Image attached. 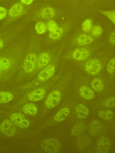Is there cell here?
<instances>
[{
    "label": "cell",
    "instance_id": "83f0119b",
    "mask_svg": "<svg viewBox=\"0 0 115 153\" xmlns=\"http://www.w3.org/2000/svg\"><path fill=\"white\" fill-rule=\"evenodd\" d=\"M92 26V24L91 21L90 19H87L82 23V29L84 32H88L91 30Z\"/></svg>",
    "mask_w": 115,
    "mask_h": 153
},
{
    "label": "cell",
    "instance_id": "4fadbf2b",
    "mask_svg": "<svg viewBox=\"0 0 115 153\" xmlns=\"http://www.w3.org/2000/svg\"><path fill=\"white\" fill-rule=\"evenodd\" d=\"M70 113V110L69 108H63L57 112L54 117V119L57 122L62 121L69 115Z\"/></svg>",
    "mask_w": 115,
    "mask_h": 153
},
{
    "label": "cell",
    "instance_id": "d6986e66",
    "mask_svg": "<svg viewBox=\"0 0 115 153\" xmlns=\"http://www.w3.org/2000/svg\"><path fill=\"white\" fill-rule=\"evenodd\" d=\"M91 84L93 88L97 92H101L104 89V84L102 81L99 78H95L93 79L91 82Z\"/></svg>",
    "mask_w": 115,
    "mask_h": 153
},
{
    "label": "cell",
    "instance_id": "8992f818",
    "mask_svg": "<svg viewBox=\"0 0 115 153\" xmlns=\"http://www.w3.org/2000/svg\"><path fill=\"white\" fill-rule=\"evenodd\" d=\"M102 65L100 62L96 59H92L88 61L85 65L86 71L92 74L97 73L101 69Z\"/></svg>",
    "mask_w": 115,
    "mask_h": 153
},
{
    "label": "cell",
    "instance_id": "9a60e30c",
    "mask_svg": "<svg viewBox=\"0 0 115 153\" xmlns=\"http://www.w3.org/2000/svg\"><path fill=\"white\" fill-rule=\"evenodd\" d=\"M51 57L49 55L46 53L40 54L38 57L37 64L38 66L42 67L46 65L50 61Z\"/></svg>",
    "mask_w": 115,
    "mask_h": 153
},
{
    "label": "cell",
    "instance_id": "4316f807",
    "mask_svg": "<svg viewBox=\"0 0 115 153\" xmlns=\"http://www.w3.org/2000/svg\"><path fill=\"white\" fill-rule=\"evenodd\" d=\"M10 65V60L7 58L1 57L0 58V70H6L8 69Z\"/></svg>",
    "mask_w": 115,
    "mask_h": 153
},
{
    "label": "cell",
    "instance_id": "ac0fdd59",
    "mask_svg": "<svg viewBox=\"0 0 115 153\" xmlns=\"http://www.w3.org/2000/svg\"><path fill=\"white\" fill-rule=\"evenodd\" d=\"M85 129V126L83 123H78L75 125L71 131V134L74 137L78 136L82 133Z\"/></svg>",
    "mask_w": 115,
    "mask_h": 153
},
{
    "label": "cell",
    "instance_id": "5b68a950",
    "mask_svg": "<svg viewBox=\"0 0 115 153\" xmlns=\"http://www.w3.org/2000/svg\"><path fill=\"white\" fill-rule=\"evenodd\" d=\"M36 60V55L34 53H31L27 55L23 63V68L25 72L29 73L33 71Z\"/></svg>",
    "mask_w": 115,
    "mask_h": 153
},
{
    "label": "cell",
    "instance_id": "ba28073f",
    "mask_svg": "<svg viewBox=\"0 0 115 153\" xmlns=\"http://www.w3.org/2000/svg\"><path fill=\"white\" fill-rule=\"evenodd\" d=\"M55 67L52 64L49 65L41 71L38 75V78L41 81H45L51 78L55 72Z\"/></svg>",
    "mask_w": 115,
    "mask_h": 153
},
{
    "label": "cell",
    "instance_id": "44dd1931",
    "mask_svg": "<svg viewBox=\"0 0 115 153\" xmlns=\"http://www.w3.org/2000/svg\"><path fill=\"white\" fill-rule=\"evenodd\" d=\"M99 116L102 119L105 120L112 119L114 116L112 111L110 110L100 111L98 113Z\"/></svg>",
    "mask_w": 115,
    "mask_h": 153
},
{
    "label": "cell",
    "instance_id": "d590c367",
    "mask_svg": "<svg viewBox=\"0 0 115 153\" xmlns=\"http://www.w3.org/2000/svg\"><path fill=\"white\" fill-rule=\"evenodd\" d=\"M33 1L34 0H21L22 2L27 4H31Z\"/></svg>",
    "mask_w": 115,
    "mask_h": 153
},
{
    "label": "cell",
    "instance_id": "277c9868",
    "mask_svg": "<svg viewBox=\"0 0 115 153\" xmlns=\"http://www.w3.org/2000/svg\"><path fill=\"white\" fill-rule=\"evenodd\" d=\"M1 131L8 136H12L16 132V128L11 121L6 119L3 120L0 125Z\"/></svg>",
    "mask_w": 115,
    "mask_h": 153
},
{
    "label": "cell",
    "instance_id": "cb8c5ba5",
    "mask_svg": "<svg viewBox=\"0 0 115 153\" xmlns=\"http://www.w3.org/2000/svg\"><path fill=\"white\" fill-rule=\"evenodd\" d=\"M55 15V12L50 7H46L42 10L41 12V16L45 19H49L52 18Z\"/></svg>",
    "mask_w": 115,
    "mask_h": 153
},
{
    "label": "cell",
    "instance_id": "8fae6325",
    "mask_svg": "<svg viewBox=\"0 0 115 153\" xmlns=\"http://www.w3.org/2000/svg\"><path fill=\"white\" fill-rule=\"evenodd\" d=\"M75 113L79 118L83 119L86 118L89 113V110L87 107L83 104H79L75 108Z\"/></svg>",
    "mask_w": 115,
    "mask_h": 153
},
{
    "label": "cell",
    "instance_id": "484cf974",
    "mask_svg": "<svg viewBox=\"0 0 115 153\" xmlns=\"http://www.w3.org/2000/svg\"><path fill=\"white\" fill-rule=\"evenodd\" d=\"M102 104L104 107L108 108H112L115 106V97L111 96L105 100Z\"/></svg>",
    "mask_w": 115,
    "mask_h": 153
},
{
    "label": "cell",
    "instance_id": "f1b7e54d",
    "mask_svg": "<svg viewBox=\"0 0 115 153\" xmlns=\"http://www.w3.org/2000/svg\"><path fill=\"white\" fill-rule=\"evenodd\" d=\"M35 28L37 33L39 34L44 33L46 30L45 24L42 22H39L37 23L35 26Z\"/></svg>",
    "mask_w": 115,
    "mask_h": 153
},
{
    "label": "cell",
    "instance_id": "3957f363",
    "mask_svg": "<svg viewBox=\"0 0 115 153\" xmlns=\"http://www.w3.org/2000/svg\"><path fill=\"white\" fill-rule=\"evenodd\" d=\"M10 118L14 124L20 128H25L29 126V122L25 118L23 114L21 113H13L11 115Z\"/></svg>",
    "mask_w": 115,
    "mask_h": 153
},
{
    "label": "cell",
    "instance_id": "6da1fadb",
    "mask_svg": "<svg viewBox=\"0 0 115 153\" xmlns=\"http://www.w3.org/2000/svg\"><path fill=\"white\" fill-rule=\"evenodd\" d=\"M41 146L44 150L49 153H58L61 149V145L59 141L53 138H47L43 141Z\"/></svg>",
    "mask_w": 115,
    "mask_h": 153
},
{
    "label": "cell",
    "instance_id": "603a6c76",
    "mask_svg": "<svg viewBox=\"0 0 115 153\" xmlns=\"http://www.w3.org/2000/svg\"><path fill=\"white\" fill-rule=\"evenodd\" d=\"M13 98V94L9 92H0V103L8 102L12 100Z\"/></svg>",
    "mask_w": 115,
    "mask_h": 153
},
{
    "label": "cell",
    "instance_id": "30bf717a",
    "mask_svg": "<svg viewBox=\"0 0 115 153\" xmlns=\"http://www.w3.org/2000/svg\"><path fill=\"white\" fill-rule=\"evenodd\" d=\"M89 52L88 50L84 48H80L76 49L73 52V57L77 60H83L89 56Z\"/></svg>",
    "mask_w": 115,
    "mask_h": 153
},
{
    "label": "cell",
    "instance_id": "d6a6232c",
    "mask_svg": "<svg viewBox=\"0 0 115 153\" xmlns=\"http://www.w3.org/2000/svg\"><path fill=\"white\" fill-rule=\"evenodd\" d=\"M47 27L48 30L51 32L55 30L58 27V25L55 21L50 20L47 23Z\"/></svg>",
    "mask_w": 115,
    "mask_h": 153
},
{
    "label": "cell",
    "instance_id": "1f68e13d",
    "mask_svg": "<svg viewBox=\"0 0 115 153\" xmlns=\"http://www.w3.org/2000/svg\"><path fill=\"white\" fill-rule=\"evenodd\" d=\"M102 32V28L99 25L95 26L92 30V35L95 37H98L101 35Z\"/></svg>",
    "mask_w": 115,
    "mask_h": 153
},
{
    "label": "cell",
    "instance_id": "8d00e7d4",
    "mask_svg": "<svg viewBox=\"0 0 115 153\" xmlns=\"http://www.w3.org/2000/svg\"><path fill=\"white\" fill-rule=\"evenodd\" d=\"M4 45V42L3 40L0 38V50L1 49Z\"/></svg>",
    "mask_w": 115,
    "mask_h": 153
},
{
    "label": "cell",
    "instance_id": "f546056e",
    "mask_svg": "<svg viewBox=\"0 0 115 153\" xmlns=\"http://www.w3.org/2000/svg\"><path fill=\"white\" fill-rule=\"evenodd\" d=\"M115 68V59L113 58L109 60L107 65V70L109 73L111 74L114 71Z\"/></svg>",
    "mask_w": 115,
    "mask_h": 153
},
{
    "label": "cell",
    "instance_id": "7402d4cb",
    "mask_svg": "<svg viewBox=\"0 0 115 153\" xmlns=\"http://www.w3.org/2000/svg\"><path fill=\"white\" fill-rule=\"evenodd\" d=\"M93 40V39L90 36L86 34L80 35L77 39L78 43L82 45L89 44L91 43Z\"/></svg>",
    "mask_w": 115,
    "mask_h": 153
},
{
    "label": "cell",
    "instance_id": "7c38bea8",
    "mask_svg": "<svg viewBox=\"0 0 115 153\" xmlns=\"http://www.w3.org/2000/svg\"><path fill=\"white\" fill-rule=\"evenodd\" d=\"M79 92L81 97L86 100H90L94 97V92L88 86L85 85L81 86L79 89Z\"/></svg>",
    "mask_w": 115,
    "mask_h": 153
},
{
    "label": "cell",
    "instance_id": "836d02e7",
    "mask_svg": "<svg viewBox=\"0 0 115 153\" xmlns=\"http://www.w3.org/2000/svg\"><path fill=\"white\" fill-rule=\"evenodd\" d=\"M6 9L3 7L0 6V20L4 18L6 16Z\"/></svg>",
    "mask_w": 115,
    "mask_h": 153
},
{
    "label": "cell",
    "instance_id": "52a82bcc",
    "mask_svg": "<svg viewBox=\"0 0 115 153\" xmlns=\"http://www.w3.org/2000/svg\"><path fill=\"white\" fill-rule=\"evenodd\" d=\"M110 143L109 139L106 137H100L97 142V148L98 152L101 153L108 152L110 149Z\"/></svg>",
    "mask_w": 115,
    "mask_h": 153
},
{
    "label": "cell",
    "instance_id": "74e56055",
    "mask_svg": "<svg viewBox=\"0 0 115 153\" xmlns=\"http://www.w3.org/2000/svg\"></svg>",
    "mask_w": 115,
    "mask_h": 153
},
{
    "label": "cell",
    "instance_id": "e0dca14e",
    "mask_svg": "<svg viewBox=\"0 0 115 153\" xmlns=\"http://www.w3.org/2000/svg\"><path fill=\"white\" fill-rule=\"evenodd\" d=\"M90 138L87 136H82L79 137L76 141L77 147L79 149L84 148L88 146L91 142Z\"/></svg>",
    "mask_w": 115,
    "mask_h": 153
},
{
    "label": "cell",
    "instance_id": "e575fe53",
    "mask_svg": "<svg viewBox=\"0 0 115 153\" xmlns=\"http://www.w3.org/2000/svg\"><path fill=\"white\" fill-rule=\"evenodd\" d=\"M115 31H113L111 33L110 37V40L111 43L114 44L115 43Z\"/></svg>",
    "mask_w": 115,
    "mask_h": 153
},
{
    "label": "cell",
    "instance_id": "4dcf8cb0",
    "mask_svg": "<svg viewBox=\"0 0 115 153\" xmlns=\"http://www.w3.org/2000/svg\"><path fill=\"white\" fill-rule=\"evenodd\" d=\"M101 13L109 18L114 23H115V10L103 11Z\"/></svg>",
    "mask_w": 115,
    "mask_h": 153
},
{
    "label": "cell",
    "instance_id": "2e32d148",
    "mask_svg": "<svg viewBox=\"0 0 115 153\" xmlns=\"http://www.w3.org/2000/svg\"><path fill=\"white\" fill-rule=\"evenodd\" d=\"M23 112L26 114L34 115L37 112V108L34 104L29 103L24 105L22 107Z\"/></svg>",
    "mask_w": 115,
    "mask_h": 153
},
{
    "label": "cell",
    "instance_id": "5bb4252c",
    "mask_svg": "<svg viewBox=\"0 0 115 153\" xmlns=\"http://www.w3.org/2000/svg\"><path fill=\"white\" fill-rule=\"evenodd\" d=\"M101 129V124L97 120H94L91 123L89 128V133L93 136H96L99 134Z\"/></svg>",
    "mask_w": 115,
    "mask_h": 153
},
{
    "label": "cell",
    "instance_id": "9c48e42d",
    "mask_svg": "<svg viewBox=\"0 0 115 153\" xmlns=\"http://www.w3.org/2000/svg\"><path fill=\"white\" fill-rule=\"evenodd\" d=\"M46 94L45 90L42 88H38L31 92L28 95L29 100L31 101L35 102L43 99Z\"/></svg>",
    "mask_w": 115,
    "mask_h": 153
},
{
    "label": "cell",
    "instance_id": "ffe728a7",
    "mask_svg": "<svg viewBox=\"0 0 115 153\" xmlns=\"http://www.w3.org/2000/svg\"><path fill=\"white\" fill-rule=\"evenodd\" d=\"M23 6L22 4L18 3L15 4L9 10V14L12 17L19 15L22 11Z\"/></svg>",
    "mask_w": 115,
    "mask_h": 153
},
{
    "label": "cell",
    "instance_id": "d4e9b609",
    "mask_svg": "<svg viewBox=\"0 0 115 153\" xmlns=\"http://www.w3.org/2000/svg\"><path fill=\"white\" fill-rule=\"evenodd\" d=\"M63 33V29L60 27H58L55 30L50 32L49 36L53 39H58L61 36Z\"/></svg>",
    "mask_w": 115,
    "mask_h": 153
},
{
    "label": "cell",
    "instance_id": "7a4b0ae2",
    "mask_svg": "<svg viewBox=\"0 0 115 153\" xmlns=\"http://www.w3.org/2000/svg\"><path fill=\"white\" fill-rule=\"evenodd\" d=\"M61 97V93L59 91L55 90L51 92L49 94L46 99V106L49 109L53 108L59 103Z\"/></svg>",
    "mask_w": 115,
    "mask_h": 153
}]
</instances>
